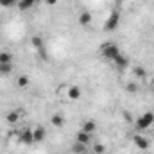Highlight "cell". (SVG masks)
I'll return each mask as SVG.
<instances>
[{"label":"cell","mask_w":154,"mask_h":154,"mask_svg":"<svg viewBox=\"0 0 154 154\" xmlns=\"http://www.w3.org/2000/svg\"><path fill=\"white\" fill-rule=\"evenodd\" d=\"M43 4H45V5H56L57 0H43Z\"/></svg>","instance_id":"cell-24"},{"label":"cell","mask_w":154,"mask_h":154,"mask_svg":"<svg viewBox=\"0 0 154 154\" xmlns=\"http://www.w3.org/2000/svg\"><path fill=\"white\" fill-rule=\"evenodd\" d=\"M20 120H22V111H20V109H13V111H9V113L5 115V122H7L9 125H16Z\"/></svg>","instance_id":"cell-6"},{"label":"cell","mask_w":154,"mask_h":154,"mask_svg":"<svg viewBox=\"0 0 154 154\" xmlns=\"http://www.w3.org/2000/svg\"><path fill=\"white\" fill-rule=\"evenodd\" d=\"M50 124L54 127H63L65 125V116L61 115V113H54V115L50 116Z\"/></svg>","instance_id":"cell-13"},{"label":"cell","mask_w":154,"mask_h":154,"mask_svg":"<svg viewBox=\"0 0 154 154\" xmlns=\"http://www.w3.org/2000/svg\"><path fill=\"white\" fill-rule=\"evenodd\" d=\"M113 65H115V68H116V70H125V68L129 66V59H127V56L120 54V56L116 57L115 61H113Z\"/></svg>","instance_id":"cell-11"},{"label":"cell","mask_w":154,"mask_h":154,"mask_svg":"<svg viewBox=\"0 0 154 154\" xmlns=\"http://www.w3.org/2000/svg\"><path fill=\"white\" fill-rule=\"evenodd\" d=\"M120 27V13L118 11H111V14L108 16V20L104 22V31L113 32Z\"/></svg>","instance_id":"cell-3"},{"label":"cell","mask_w":154,"mask_h":154,"mask_svg":"<svg viewBox=\"0 0 154 154\" xmlns=\"http://www.w3.org/2000/svg\"><path fill=\"white\" fill-rule=\"evenodd\" d=\"M72 152H75V154H84V152H86V145L74 142V145H72Z\"/></svg>","instance_id":"cell-19"},{"label":"cell","mask_w":154,"mask_h":154,"mask_svg":"<svg viewBox=\"0 0 154 154\" xmlns=\"http://www.w3.org/2000/svg\"><path fill=\"white\" fill-rule=\"evenodd\" d=\"M91 136H93V134H90V133H86V131L81 129V131H77V134H75V142L88 147V145L91 143Z\"/></svg>","instance_id":"cell-7"},{"label":"cell","mask_w":154,"mask_h":154,"mask_svg":"<svg viewBox=\"0 0 154 154\" xmlns=\"http://www.w3.org/2000/svg\"><path fill=\"white\" fill-rule=\"evenodd\" d=\"M13 72V65H4V63H0V75H7V74H11Z\"/></svg>","instance_id":"cell-21"},{"label":"cell","mask_w":154,"mask_h":154,"mask_svg":"<svg viewBox=\"0 0 154 154\" xmlns=\"http://www.w3.org/2000/svg\"><path fill=\"white\" fill-rule=\"evenodd\" d=\"M88 154H97V152H93V151H90V152H88Z\"/></svg>","instance_id":"cell-25"},{"label":"cell","mask_w":154,"mask_h":154,"mask_svg":"<svg viewBox=\"0 0 154 154\" xmlns=\"http://www.w3.org/2000/svg\"><path fill=\"white\" fill-rule=\"evenodd\" d=\"M39 0H18V9L20 11H31V9H34L36 5H38Z\"/></svg>","instance_id":"cell-9"},{"label":"cell","mask_w":154,"mask_h":154,"mask_svg":"<svg viewBox=\"0 0 154 154\" xmlns=\"http://www.w3.org/2000/svg\"><path fill=\"white\" fill-rule=\"evenodd\" d=\"M18 142L23 143V145H32L34 143V136H32V129L31 127H25L18 133Z\"/></svg>","instance_id":"cell-4"},{"label":"cell","mask_w":154,"mask_h":154,"mask_svg":"<svg viewBox=\"0 0 154 154\" xmlns=\"http://www.w3.org/2000/svg\"><path fill=\"white\" fill-rule=\"evenodd\" d=\"M81 93H82V91H81L79 86H70L68 91H66V95H68L70 100H79V99H81Z\"/></svg>","instance_id":"cell-12"},{"label":"cell","mask_w":154,"mask_h":154,"mask_svg":"<svg viewBox=\"0 0 154 154\" xmlns=\"http://www.w3.org/2000/svg\"><path fill=\"white\" fill-rule=\"evenodd\" d=\"M82 131L93 134V133L97 131V122H95V120H84V124H82Z\"/></svg>","instance_id":"cell-14"},{"label":"cell","mask_w":154,"mask_h":154,"mask_svg":"<svg viewBox=\"0 0 154 154\" xmlns=\"http://www.w3.org/2000/svg\"><path fill=\"white\" fill-rule=\"evenodd\" d=\"M29 82H31L29 75H20L18 79H16V86H18V88H27Z\"/></svg>","instance_id":"cell-18"},{"label":"cell","mask_w":154,"mask_h":154,"mask_svg":"<svg viewBox=\"0 0 154 154\" xmlns=\"http://www.w3.org/2000/svg\"><path fill=\"white\" fill-rule=\"evenodd\" d=\"M16 5H18V0H0V7L11 9V7H16Z\"/></svg>","instance_id":"cell-20"},{"label":"cell","mask_w":154,"mask_h":154,"mask_svg":"<svg viewBox=\"0 0 154 154\" xmlns=\"http://www.w3.org/2000/svg\"><path fill=\"white\" fill-rule=\"evenodd\" d=\"M0 63H4V65H13V54L7 52V50H2V52H0Z\"/></svg>","instance_id":"cell-17"},{"label":"cell","mask_w":154,"mask_h":154,"mask_svg":"<svg viewBox=\"0 0 154 154\" xmlns=\"http://www.w3.org/2000/svg\"><path fill=\"white\" fill-rule=\"evenodd\" d=\"M91 20H93V14H91L90 11H82V13H79V16H77V22H79V25H82V27H88V25L91 23Z\"/></svg>","instance_id":"cell-8"},{"label":"cell","mask_w":154,"mask_h":154,"mask_svg":"<svg viewBox=\"0 0 154 154\" xmlns=\"http://www.w3.org/2000/svg\"><path fill=\"white\" fill-rule=\"evenodd\" d=\"M125 88H127V91H131V93H136V91H138V84H136V82H127Z\"/></svg>","instance_id":"cell-23"},{"label":"cell","mask_w":154,"mask_h":154,"mask_svg":"<svg viewBox=\"0 0 154 154\" xmlns=\"http://www.w3.org/2000/svg\"><path fill=\"white\" fill-rule=\"evenodd\" d=\"M133 77H136V79L143 81V79L147 77V70H145L143 66H134V68H133Z\"/></svg>","instance_id":"cell-16"},{"label":"cell","mask_w":154,"mask_h":154,"mask_svg":"<svg viewBox=\"0 0 154 154\" xmlns=\"http://www.w3.org/2000/svg\"><path fill=\"white\" fill-rule=\"evenodd\" d=\"M31 45H32L38 52H43V48H45V43H43L41 36H32V38H31Z\"/></svg>","instance_id":"cell-15"},{"label":"cell","mask_w":154,"mask_h":154,"mask_svg":"<svg viewBox=\"0 0 154 154\" xmlns=\"http://www.w3.org/2000/svg\"><path fill=\"white\" fill-rule=\"evenodd\" d=\"M91 151L97 152V154H106V147H104L102 143H93V145H91Z\"/></svg>","instance_id":"cell-22"},{"label":"cell","mask_w":154,"mask_h":154,"mask_svg":"<svg viewBox=\"0 0 154 154\" xmlns=\"http://www.w3.org/2000/svg\"><path fill=\"white\" fill-rule=\"evenodd\" d=\"M32 136H34V143H39V142H43V140L47 138V131H45V127H41V125H36V127L32 129Z\"/></svg>","instance_id":"cell-10"},{"label":"cell","mask_w":154,"mask_h":154,"mask_svg":"<svg viewBox=\"0 0 154 154\" xmlns=\"http://www.w3.org/2000/svg\"><path fill=\"white\" fill-rule=\"evenodd\" d=\"M99 50H100V56H102L104 59H108V61H111V63H113V61H115L116 57H118V56L122 54V50H120V47L116 45L115 41H106V43H102Z\"/></svg>","instance_id":"cell-1"},{"label":"cell","mask_w":154,"mask_h":154,"mask_svg":"<svg viewBox=\"0 0 154 154\" xmlns=\"http://www.w3.org/2000/svg\"><path fill=\"white\" fill-rule=\"evenodd\" d=\"M134 125H136L138 131H147V129L154 127V113L152 111H145V113H142L140 116H136Z\"/></svg>","instance_id":"cell-2"},{"label":"cell","mask_w":154,"mask_h":154,"mask_svg":"<svg viewBox=\"0 0 154 154\" xmlns=\"http://www.w3.org/2000/svg\"><path fill=\"white\" fill-rule=\"evenodd\" d=\"M133 143H134V147L140 149V151H147V149L151 147V140L145 138L143 134H133Z\"/></svg>","instance_id":"cell-5"}]
</instances>
